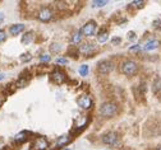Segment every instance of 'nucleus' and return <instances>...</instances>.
I'll return each instance as SVG.
<instances>
[{
    "instance_id": "17",
    "label": "nucleus",
    "mask_w": 161,
    "mask_h": 150,
    "mask_svg": "<svg viewBox=\"0 0 161 150\" xmlns=\"http://www.w3.org/2000/svg\"><path fill=\"white\" fill-rule=\"evenodd\" d=\"M82 37H83V33H82V31H77L73 35V37H72V42L73 43H80V41H82Z\"/></svg>"
},
{
    "instance_id": "10",
    "label": "nucleus",
    "mask_w": 161,
    "mask_h": 150,
    "mask_svg": "<svg viewBox=\"0 0 161 150\" xmlns=\"http://www.w3.org/2000/svg\"><path fill=\"white\" fill-rule=\"evenodd\" d=\"M23 31H24V24H22V23L13 24V25H10V28H9V33L12 36H17V35H19V33L23 32Z\"/></svg>"
},
{
    "instance_id": "29",
    "label": "nucleus",
    "mask_w": 161,
    "mask_h": 150,
    "mask_svg": "<svg viewBox=\"0 0 161 150\" xmlns=\"http://www.w3.org/2000/svg\"><path fill=\"white\" fill-rule=\"evenodd\" d=\"M132 4H133V5H135L137 8H142L143 5H145V1H133Z\"/></svg>"
},
{
    "instance_id": "5",
    "label": "nucleus",
    "mask_w": 161,
    "mask_h": 150,
    "mask_svg": "<svg viewBox=\"0 0 161 150\" xmlns=\"http://www.w3.org/2000/svg\"><path fill=\"white\" fill-rule=\"evenodd\" d=\"M114 70V64L110 60H102L99 62V72L102 75H108Z\"/></svg>"
},
{
    "instance_id": "6",
    "label": "nucleus",
    "mask_w": 161,
    "mask_h": 150,
    "mask_svg": "<svg viewBox=\"0 0 161 150\" xmlns=\"http://www.w3.org/2000/svg\"><path fill=\"white\" fill-rule=\"evenodd\" d=\"M96 27H97V24L95 20H90V22H87L86 24L82 27V33L86 37H91V36H94L95 35V32H96Z\"/></svg>"
},
{
    "instance_id": "30",
    "label": "nucleus",
    "mask_w": 161,
    "mask_h": 150,
    "mask_svg": "<svg viewBox=\"0 0 161 150\" xmlns=\"http://www.w3.org/2000/svg\"><path fill=\"white\" fill-rule=\"evenodd\" d=\"M128 40L129 41H134L135 40V33L134 32H129L128 33Z\"/></svg>"
},
{
    "instance_id": "19",
    "label": "nucleus",
    "mask_w": 161,
    "mask_h": 150,
    "mask_svg": "<svg viewBox=\"0 0 161 150\" xmlns=\"http://www.w3.org/2000/svg\"><path fill=\"white\" fill-rule=\"evenodd\" d=\"M152 91H154V93H159L161 92V78L156 79L154 85H152Z\"/></svg>"
},
{
    "instance_id": "31",
    "label": "nucleus",
    "mask_w": 161,
    "mask_h": 150,
    "mask_svg": "<svg viewBox=\"0 0 161 150\" xmlns=\"http://www.w3.org/2000/svg\"><path fill=\"white\" fill-rule=\"evenodd\" d=\"M119 42H121V38H119V37H115L111 40V43H114V45H118Z\"/></svg>"
},
{
    "instance_id": "22",
    "label": "nucleus",
    "mask_w": 161,
    "mask_h": 150,
    "mask_svg": "<svg viewBox=\"0 0 161 150\" xmlns=\"http://www.w3.org/2000/svg\"><path fill=\"white\" fill-rule=\"evenodd\" d=\"M27 83H28V80L27 79H23V78H19V80L18 81H17V87H18V88H24V87H26V85H27Z\"/></svg>"
},
{
    "instance_id": "20",
    "label": "nucleus",
    "mask_w": 161,
    "mask_h": 150,
    "mask_svg": "<svg viewBox=\"0 0 161 150\" xmlns=\"http://www.w3.org/2000/svg\"><path fill=\"white\" fill-rule=\"evenodd\" d=\"M108 4L106 0H95V1H92V7L94 8H102Z\"/></svg>"
},
{
    "instance_id": "7",
    "label": "nucleus",
    "mask_w": 161,
    "mask_h": 150,
    "mask_svg": "<svg viewBox=\"0 0 161 150\" xmlns=\"http://www.w3.org/2000/svg\"><path fill=\"white\" fill-rule=\"evenodd\" d=\"M49 143L45 138H37L31 144V150H48Z\"/></svg>"
},
{
    "instance_id": "13",
    "label": "nucleus",
    "mask_w": 161,
    "mask_h": 150,
    "mask_svg": "<svg viewBox=\"0 0 161 150\" xmlns=\"http://www.w3.org/2000/svg\"><path fill=\"white\" fill-rule=\"evenodd\" d=\"M160 42L156 41V40H152V41H148L147 43L145 45V47H143V50L145 51H152V50H156L159 47Z\"/></svg>"
},
{
    "instance_id": "8",
    "label": "nucleus",
    "mask_w": 161,
    "mask_h": 150,
    "mask_svg": "<svg viewBox=\"0 0 161 150\" xmlns=\"http://www.w3.org/2000/svg\"><path fill=\"white\" fill-rule=\"evenodd\" d=\"M65 78H67V75L60 70H54L51 72V75H50V79L55 84H63L65 81Z\"/></svg>"
},
{
    "instance_id": "27",
    "label": "nucleus",
    "mask_w": 161,
    "mask_h": 150,
    "mask_svg": "<svg viewBox=\"0 0 161 150\" xmlns=\"http://www.w3.org/2000/svg\"><path fill=\"white\" fill-rule=\"evenodd\" d=\"M5 40H7V33H5V31L0 29V43H1V42H4Z\"/></svg>"
},
{
    "instance_id": "26",
    "label": "nucleus",
    "mask_w": 161,
    "mask_h": 150,
    "mask_svg": "<svg viewBox=\"0 0 161 150\" xmlns=\"http://www.w3.org/2000/svg\"><path fill=\"white\" fill-rule=\"evenodd\" d=\"M138 51H141V46L139 45H134L129 49V52H138Z\"/></svg>"
},
{
    "instance_id": "2",
    "label": "nucleus",
    "mask_w": 161,
    "mask_h": 150,
    "mask_svg": "<svg viewBox=\"0 0 161 150\" xmlns=\"http://www.w3.org/2000/svg\"><path fill=\"white\" fill-rule=\"evenodd\" d=\"M138 71V65L135 61H132V60H127L121 64V72L127 76H133L135 72Z\"/></svg>"
},
{
    "instance_id": "24",
    "label": "nucleus",
    "mask_w": 161,
    "mask_h": 150,
    "mask_svg": "<svg viewBox=\"0 0 161 150\" xmlns=\"http://www.w3.org/2000/svg\"><path fill=\"white\" fill-rule=\"evenodd\" d=\"M50 60H51V56L48 55V54H44V55H41L40 56V61L41 62H49Z\"/></svg>"
},
{
    "instance_id": "25",
    "label": "nucleus",
    "mask_w": 161,
    "mask_h": 150,
    "mask_svg": "<svg viewBox=\"0 0 161 150\" xmlns=\"http://www.w3.org/2000/svg\"><path fill=\"white\" fill-rule=\"evenodd\" d=\"M55 62H56L58 65H65V64H68V60L64 59V57H58L56 60H55Z\"/></svg>"
},
{
    "instance_id": "21",
    "label": "nucleus",
    "mask_w": 161,
    "mask_h": 150,
    "mask_svg": "<svg viewBox=\"0 0 161 150\" xmlns=\"http://www.w3.org/2000/svg\"><path fill=\"white\" fill-rule=\"evenodd\" d=\"M31 59H32L31 54L24 52V54H22V56H20V61H22V62H28V61H31Z\"/></svg>"
},
{
    "instance_id": "28",
    "label": "nucleus",
    "mask_w": 161,
    "mask_h": 150,
    "mask_svg": "<svg viewBox=\"0 0 161 150\" xmlns=\"http://www.w3.org/2000/svg\"><path fill=\"white\" fill-rule=\"evenodd\" d=\"M152 25H154L155 28H161V19H155L154 22H152Z\"/></svg>"
},
{
    "instance_id": "18",
    "label": "nucleus",
    "mask_w": 161,
    "mask_h": 150,
    "mask_svg": "<svg viewBox=\"0 0 161 150\" xmlns=\"http://www.w3.org/2000/svg\"><path fill=\"white\" fill-rule=\"evenodd\" d=\"M50 51H51V52H54V54L60 52V51H61V45L58 43V42H54V43L50 45Z\"/></svg>"
},
{
    "instance_id": "33",
    "label": "nucleus",
    "mask_w": 161,
    "mask_h": 150,
    "mask_svg": "<svg viewBox=\"0 0 161 150\" xmlns=\"http://www.w3.org/2000/svg\"><path fill=\"white\" fill-rule=\"evenodd\" d=\"M157 150H161V146H160V148H157Z\"/></svg>"
},
{
    "instance_id": "32",
    "label": "nucleus",
    "mask_w": 161,
    "mask_h": 150,
    "mask_svg": "<svg viewBox=\"0 0 161 150\" xmlns=\"http://www.w3.org/2000/svg\"><path fill=\"white\" fill-rule=\"evenodd\" d=\"M4 78H5V74H0V81H1Z\"/></svg>"
},
{
    "instance_id": "14",
    "label": "nucleus",
    "mask_w": 161,
    "mask_h": 150,
    "mask_svg": "<svg viewBox=\"0 0 161 150\" xmlns=\"http://www.w3.org/2000/svg\"><path fill=\"white\" fill-rule=\"evenodd\" d=\"M33 41V32H26L22 36V43L23 45H29Z\"/></svg>"
},
{
    "instance_id": "23",
    "label": "nucleus",
    "mask_w": 161,
    "mask_h": 150,
    "mask_svg": "<svg viewBox=\"0 0 161 150\" xmlns=\"http://www.w3.org/2000/svg\"><path fill=\"white\" fill-rule=\"evenodd\" d=\"M79 74H80V76H87V74H88V66L87 65H82L79 67Z\"/></svg>"
},
{
    "instance_id": "1",
    "label": "nucleus",
    "mask_w": 161,
    "mask_h": 150,
    "mask_svg": "<svg viewBox=\"0 0 161 150\" xmlns=\"http://www.w3.org/2000/svg\"><path fill=\"white\" fill-rule=\"evenodd\" d=\"M116 112H118V106L114 102H105L100 107V114L105 118L113 117V116L116 114Z\"/></svg>"
},
{
    "instance_id": "16",
    "label": "nucleus",
    "mask_w": 161,
    "mask_h": 150,
    "mask_svg": "<svg viewBox=\"0 0 161 150\" xmlns=\"http://www.w3.org/2000/svg\"><path fill=\"white\" fill-rule=\"evenodd\" d=\"M109 38V35H108V31H100L99 32V36H97V40H99L100 43H105Z\"/></svg>"
},
{
    "instance_id": "9",
    "label": "nucleus",
    "mask_w": 161,
    "mask_h": 150,
    "mask_svg": "<svg viewBox=\"0 0 161 150\" xmlns=\"http://www.w3.org/2000/svg\"><path fill=\"white\" fill-rule=\"evenodd\" d=\"M78 106L80 107V108L83 109H90L92 107V98L90 96H82L79 98V99L77 101Z\"/></svg>"
},
{
    "instance_id": "4",
    "label": "nucleus",
    "mask_w": 161,
    "mask_h": 150,
    "mask_svg": "<svg viewBox=\"0 0 161 150\" xmlns=\"http://www.w3.org/2000/svg\"><path fill=\"white\" fill-rule=\"evenodd\" d=\"M102 143L106 144V145H110V146H114V145H116L118 140H119V136H118L116 132L114 131H109L106 132L105 135H102Z\"/></svg>"
},
{
    "instance_id": "12",
    "label": "nucleus",
    "mask_w": 161,
    "mask_h": 150,
    "mask_svg": "<svg viewBox=\"0 0 161 150\" xmlns=\"http://www.w3.org/2000/svg\"><path fill=\"white\" fill-rule=\"evenodd\" d=\"M70 140H72L70 136H68V135H63V136H60V138L58 139V141H56V146H58V148H63V146H65V145H68V144L70 143Z\"/></svg>"
},
{
    "instance_id": "11",
    "label": "nucleus",
    "mask_w": 161,
    "mask_h": 150,
    "mask_svg": "<svg viewBox=\"0 0 161 150\" xmlns=\"http://www.w3.org/2000/svg\"><path fill=\"white\" fill-rule=\"evenodd\" d=\"M28 136H29V132L28 131H22V132H19V134L14 138V141H15L17 144H23L24 141L28 140Z\"/></svg>"
},
{
    "instance_id": "15",
    "label": "nucleus",
    "mask_w": 161,
    "mask_h": 150,
    "mask_svg": "<svg viewBox=\"0 0 161 150\" xmlns=\"http://www.w3.org/2000/svg\"><path fill=\"white\" fill-rule=\"evenodd\" d=\"M95 50V45H92V43H83V46H80V52H83V54H91V51H94Z\"/></svg>"
},
{
    "instance_id": "3",
    "label": "nucleus",
    "mask_w": 161,
    "mask_h": 150,
    "mask_svg": "<svg viewBox=\"0 0 161 150\" xmlns=\"http://www.w3.org/2000/svg\"><path fill=\"white\" fill-rule=\"evenodd\" d=\"M37 18L44 23L50 22V20L54 18V12L50 7H42L39 10V13H37Z\"/></svg>"
}]
</instances>
